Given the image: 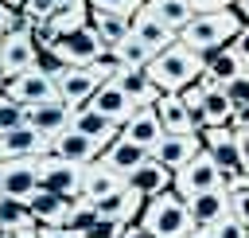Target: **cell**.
<instances>
[{
  "instance_id": "obj_13",
  "label": "cell",
  "mask_w": 249,
  "mask_h": 238,
  "mask_svg": "<svg viewBox=\"0 0 249 238\" xmlns=\"http://www.w3.org/2000/svg\"><path fill=\"white\" fill-rule=\"evenodd\" d=\"M47 148H51V137H43L39 129L23 125V129L0 137V164L4 160H43Z\"/></svg>"
},
{
  "instance_id": "obj_48",
  "label": "cell",
  "mask_w": 249,
  "mask_h": 238,
  "mask_svg": "<svg viewBox=\"0 0 249 238\" xmlns=\"http://www.w3.org/2000/svg\"><path fill=\"white\" fill-rule=\"evenodd\" d=\"M121 238H152V234H148L140 222H132V226H124V234H121Z\"/></svg>"
},
{
  "instance_id": "obj_2",
  "label": "cell",
  "mask_w": 249,
  "mask_h": 238,
  "mask_svg": "<svg viewBox=\"0 0 249 238\" xmlns=\"http://www.w3.org/2000/svg\"><path fill=\"white\" fill-rule=\"evenodd\" d=\"M202 70H206V55L191 51L187 43H171L167 51H160V55L148 62V74H152V82H156L163 94H179L183 86L198 82Z\"/></svg>"
},
{
  "instance_id": "obj_5",
  "label": "cell",
  "mask_w": 249,
  "mask_h": 238,
  "mask_svg": "<svg viewBox=\"0 0 249 238\" xmlns=\"http://www.w3.org/2000/svg\"><path fill=\"white\" fill-rule=\"evenodd\" d=\"M82 179H86V164H70V160H54V156L39 160V187L43 191L82 199Z\"/></svg>"
},
{
  "instance_id": "obj_8",
  "label": "cell",
  "mask_w": 249,
  "mask_h": 238,
  "mask_svg": "<svg viewBox=\"0 0 249 238\" xmlns=\"http://www.w3.org/2000/svg\"><path fill=\"white\" fill-rule=\"evenodd\" d=\"M39 43H35V35H31V27L23 23L19 31H12V35H4V43H0V62H4V74L8 78H16V74H23V70H31L35 62H39Z\"/></svg>"
},
{
  "instance_id": "obj_26",
  "label": "cell",
  "mask_w": 249,
  "mask_h": 238,
  "mask_svg": "<svg viewBox=\"0 0 249 238\" xmlns=\"http://www.w3.org/2000/svg\"><path fill=\"white\" fill-rule=\"evenodd\" d=\"M128 179L124 176H117L109 164H101V160H93V164H86V179H82V199H89V203H97V199H105V195H113V191H121Z\"/></svg>"
},
{
  "instance_id": "obj_36",
  "label": "cell",
  "mask_w": 249,
  "mask_h": 238,
  "mask_svg": "<svg viewBox=\"0 0 249 238\" xmlns=\"http://www.w3.org/2000/svg\"><path fill=\"white\" fill-rule=\"evenodd\" d=\"M54 12H58V4H54V0H27V4L19 8V16H23V23H27V27H35V23H47Z\"/></svg>"
},
{
  "instance_id": "obj_1",
  "label": "cell",
  "mask_w": 249,
  "mask_h": 238,
  "mask_svg": "<svg viewBox=\"0 0 249 238\" xmlns=\"http://www.w3.org/2000/svg\"><path fill=\"white\" fill-rule=\"evenodd\" d=\"M241 27H245V16H241L237 8L202 12V16H195V20L179 31V43H187V47L198 51V55H210V51H218V47H230Z\"/></svg>"
},
{
  "instance_id": "obj_16",
  "label": "cell",
  "mask_w": 249,
  "mask_h": 238,
  "mask_svg": "<svg viewBox=\"0 0 249 238\" xmlns=\"http://www.w3.org/2000/svg\"><path fill=\"white\" fill-rule=\"evenodd\" d=\"M132 35H136V39H140V43H144L152 55L167 51L171 43H179V31H171V27H167V23H163V20H160V16H156L148 4H144V8L132 16Z\"/></svg>"
},
{
  "instance_id": "obj_51",
  "label": "cell",
  "mask_w": 249,
  "mask_h": 238,
  "mask_svg": "<svg viewBox=\"0 0 249 238\" xmlns=\"http://www.w3.org/2000/svg\"><path fill=\"white\" fill-rule=\"evenodd\" d=\"M4 86H8V74H4V62H0V94H4Z\"/></svg>"
},
{
  "instance_id": "obj_7",
  "label": "cell",
  "mask_w": 249,
  "mask_h": 238,
  "mask_svg": "<svg viewBox=\"0 0 249 238\" xmlns=\"http://www.w3.org/2000/svg\"><path fill=\"white\" fill-rule=\"evenodd\" d=\"M54 55H58L66 66H93V62L105 55V43H101L97 31L86 23V27L70 31V35H62V39L54 43Z\"/></svg>"
},
{
  "instance_id": "obj_4",
  "label": "cell",
  "mask_w": 249,
  "mask_h": 238,
  "mask_svg": "<svg viewBox=\"0 0 249 238\" xmlns=\"http://www.w3.org/2000/svg\"><path fill=\"white\" fill-rule=\"evenodd\" d=\"M210 187H222V168H218V164H214V156L202 148L187 168H179V172H175L171 191H179L183 199H195V195H202V191H210Z\"/></svg>"
},
{
  "instance_id": "obj_34",
  "label": "cell",
  "mask_w": 249,
  "mask_h": 238,
  "mask_svg": "<svg viewBox=\"0 0 249 238\" xmlns=\"http://www.w3.org/2000/svg\"><path fill=\"white\" fill-rule=\"evenodd\" d=\"M27 125V105H19V101H12L8 94H0V137L4 133H16V129H23Z\"/></svg>"
},
{
  "instance_id": "obj_14",
  "label": "cell",
  "mask_w": 249,
  "mask_h": 238,
  "mask_svg": "<svg viewBox=\"0 0 249 238\" xmlns=\"http://www.w3.org/2000/svg\"><path fill=\"white\" fill-rule=\"evenodd\" d=\"M97 86H101V78L93 66H66V74L58 78V98L70 109H86L89 98L97 94Z\"/></svg>"
},
{
  "instance_id": "obj_21",
  "label": "cell",
  "mask_w": 249,
  "mask_h": 238,
  "mask_svg": "<svg viewBox=\"0 0 249 238\" xmlns=\"http://www.w3.org/2000/svg\"><path fill=\"white\" fill-rule=\"evenodd\" d=\"M249 70V62L233 51V43L230 47H218V51H210L206 55V70H202V82H214V86H230L233 78H241Z\"/></svg>"
},
{
  "instance_id": "obj_29",
  "label": "cell",
  "mask_w": 249,
  "mask_h": 238,
  "mask_svg": "<svg viewBox=\"0 0 249 238\" xmlns=\"http://www.w3.org/2000/svg\"><path fill=\"white\" fill-rule=\"evenodd\" d=\"M74 129H78V133H86V137H89L101 152H105V148L121 137V125H117V121H109V117H101V113H93L89 105L74 113Z\"/></svg>"
},
{
  "instance_id": "obj_47",
  "label": "cell",
  "mask_w": 249,
  "mask_h": 238,
  "mask_svg": "<svg viewBox=\"0 0 249 238\" xmlns=\"http://www.w3.org/2000/svg\"><path fill=\"white\" fill-rule=\"evenodd\" d=\"M233 129H249V105H241V109H233V121H230Z\"/></svg>"
},
{
  "instance_id": "obj_43",
  "label": "cell",
  "mask_w": 249,
  "mask_h": 238,
  "mask_svg": "<svg viewBox=\"0 0 249 238\" xmlns=\"http://www.w3.org/2000/svg\"><path fill=\"white\" fill-rule=\"evenodd\" d=\"M39 238H86L74 226H39Z\"/></svg>"
},
{
  "instance_id": "obj_22",
  "label": "cell",
  "mask_w": 249,
  "mask_h": 238,
  "mask_svg": "<svg viewBox=\"0 0 249 238\" xmlns=\"http://www.w3.org/2000/svg\"><path fill=\"white\" fill-rule=\"evenodd\" d=\"M187 207H191V215H195V226H202V230L218 226V222L233 211V207H230V191H226V187H210V191H202V195L187 199Z\"/></svg>"
},
{
  "instance_id": "obj_31",
  "label": "cell",
  "mask_w": 249,
  "mask_h": 238,
  "mask_svg": "<svg viewBox=\"0 0 249 238\" xmlns=\"http://www.w3.org/2000/svg\"><path fill=\"white\" fill-rule=\"evenodd\" d=\"M54 31H58V39L62 35H70V31H78V27H86L89 23V4L86 0H74V4H62L51 20H47Z\"/></svg>"
},
{
  "instance_id": "obj_18",
  "label": "cell",
  "mask_w": 249,
  "mask_h": 238,
  "mask_svg": "<svg viewBox=\"0 0 249 238\" xmlns=\"http://www.w3.org/2000/svg\"><path fill=\"white\" fill-rule=\"evenodd\" d=\"M163 121H160V113H156V105H144V109H136L124 125H121V137L124 140H132V144H140V148H156L160 140H163Z\"/></svg>"
},
{
  "instance_id": "obj_20",
  "label": "cell",
  "mask_w": 249,
  "mask_h": 238,
  "mask_svg": "<svg viewBox=\"0 0 249 238\" xmlns=\"http://www.w3.org/2000/svg\"><path fill=\"white\" fill-rule=\"evenodd\" d=\"M74 113H78V109H70L62 98H54V101L31 105V109H27V125H31V129H39L43 137H58L62 129H70V125H74Z\"/></svg>"
},
{
  "instance_id": "obj_9",
  "label": "cell",
  "mask_w": 249,
  "mask_h": 238,
  "mask_svg": "<svg viewBox=\"0 0 249 238\" xmlns=\"http://www.w3.org/2000/svg\"><path fill=\"white\" fill-rule=\"evenodd\" d=\"M202 148L214 156V164L222 168V179L230 176V172H241L245 164H241V152H237V133H233V125H206L202 129Z\"/></svg>"
},
{
  "instance_id": "obj_41",
  "label": "cell",
  "mask_w": 249,
  "mask_h": 238,
  "mask_svg": "<svg viewBox=\"0 0 249 238\" xmlns=\"http://www.w3.org/2000/svg\"><path fill=\"white\" fill-rule=\"evenodd\" d=\"M35 66H39V70H43V74H51V78H54V82H58V78H62V74H66V62H62V59H58V55H54V51H43V55H39V62H35Z\"/></svg>"
},
{
  "instance_id": "obj_52",
  "label": "cell",
  "mask_w": 249,
  "mask_h": 238,
  "mask_svg": "<svg viewBox=\"0 0 249 238\" xmlns=\"http://www.w3.org/2000/svg\"><path fill=\"white\" fill-rule=\"evenodd\" d=\"M4 4H8V8H23L27 0H4Z\"/></svg>"
},
{
  "instance_id": "obj_56",
  "label": "cell",
  "mask_w": 249,
  "mask_h": 238,
  "mask_svg": "<svg viewBox=\"0 0 249 238\" xmlns=\"http://www.w3.org/2000/svg\"><path fill=\"white\" fill-rule=\"evenodd\" d=\"M233 4H237V0H233Z\"/></svg>"
},
{
  "instance_id": "obj_45",
  "label": "cell",
  "mask_w": 249,
  "mask_h": 238,
  "mask_svg": "<svg viewBox=\"0 0 249 238\" xmlns=\"http://www.w3.org/2000/svg\"><path fill=\"white\" fill-rule=\"evenodd\" d=\"M233 51H237V55L249 62V20H245V27L237 31V39H233Z\"/></svg>"
},
{
  "instance_id": "obj_19",
  "label": "cell",
  "mask_w": 249,
  "mask_h": 238,
  "mask_svg": "<svg viewBox=\"0 0 249 238\" xmlns=\"http://www.w3.org/2000/svg\"><path fill=\"white\" fill-rule=\"evenodd\" d=\"M89 109L101 113V117H109V121H117V125H124V121L136 113V101H132L117 82H101L97 94L89 98Z\"/></svg>"
},
{
  "instance_id": "obj_27",
  "label": "cell",
  "mask_w": 249,
  "mask_h": 238,
  "mask_svg": "<svg viewBox=\"0 0 249 238\" xmlns=\"http://www.w3.org/2000/svg\"><path fill=\"white\" fill-rule=\"evenodd\" d=\"M89 27L97 31V39L105 43V51H117L128 35H132V16H117V12H93L89 8Z\"/></svg>"
},
{
  "instance_id": "obj_3",
  "label": "cell",
  "mask_w": 249,
  "mask_h": 238,
  "mask_svg": "<svg viewBox=\"0 0 249 238\" xmlns=\"http://www.w3.org/2000/svg\"><path fill=\"white\" fill-rule=\"evenodd\" d=\"M140 226L152 238H187L191 230H198L195 215H191V207L179 191H163V195L148 199L144 211H140Z\"/></svg>"
},
{
  "instance_id": "obj_50",
  "label": "cell",
  "mask_w": 249,
  "mask_h": 238,
  "mask_svg": "<svg viewBox=\"0 0 249 238\" xmlns=\"http://www.w3.org/2000/svg\"><path fill=\"white\" fill-rule=\"evenodd\" d=\"M233 8H237V12H241V16H245V20H249V0H237V4H233Z\"/></svg>"
},
{
  "instance_id": "obj_54",
  "label": "cell",
  "mask_w": 249,
  "mask_h": 238,
  "mask_svg": "<svg viewBox=\"0 0 249 238\" xmlns=\"http://www.w3.org/2000/svg\"><path fill=\"white\" fill-rule=\"evenodd\" d=\"M0 238H12V234H8V230H0Z\"/></svg>"
},
{
  "instance_id": "obj_24",
  "label": "cell",
  "mask_w": 249,
  "mask_h": 238,
  "mask_svg": "<svg viewBox=\"0 0 249 238\" xmlns=\"http://www.w3.org/2000/svg\"><path fill=\"white\" fill-rule=\"evenodd\" d=\"M128 183L136 187V191H144V199H156V195H163V191H171V183H175V172L167 168V164H160L156 156H148L132 176H128Z\"/></svg>"
},
{
  "instance_id": "obj_35",
  "label": "cell",
  "mask_w": 249,
  "mask_h": 238,
  "mask_svg": "<svg viewBox=\"0 0 249 238\" xmlns=\"http://www.w3.org/2000/svg\"><path fill=\"white\" fill-rule=\"evenodd\" d=\"M117 55H121V62H124V66H148V62L156 59V55H152V51H148L136 35H128V39L117 47Z\"/></svg>"
},
{
  "instance_id": "obj_30",
  "label": "cell",
  "mask_w": 249,
  "mask_h": 238,
  "mask_svg": "<svg viewBox=\"0 0 249 238\" xmlns=\"http://www.w3.org/2000/svg\"><path fill=\"white\" fill-rule=\"evenodd\" d=\"M233 121V101L226 94V86L206 82V101H202V129L206 125H230Z\"/></svg>"
},
{
  "instance_id": "obj_28",
  "label": "cell",
  "mask_w": 249,
  "mask_h": 238,
  "mask_svg": "<svg viewBox=\"0 0 249 238\" xmlns=\"http://www.w3.org/2000/svg\"><path fill=\"white\" fill-rule=\"evenodd\" d=\"M156 113H160V121H163V129H167V133H202V129H198V121H195V113L183 105V98H179V94H160Z\"/></svg>"
},
{
  "instance_id": "obj_38",
  "label": "cell",
  "mask_w": 249,
  "mask_h": 238,
  "mask_svg": "<svg viewBox=\"0 0 249 238\" xmlns=\"http://www.w3.org/2000/svg\"><path fill=\"white\" fill-rule=\"evenodd\" d=\"M210 230H214V238H249V226H245V222H241L233 211H230V215H226L218 226H210Z\"/></svg>"
},
{
  "instance_id": "obj_6",
  "label": "cell",
  "mask_w": 249,
  "mask_h": 238,
  "mask_svg": "<svg viewBox=\"0 0 249 238\" xmlns=\"http://www.w3.org/2000/svg\"><path fill=\"white\" fill-rule=\"evenodd\" d=\"M4 94H8L12 101H19V105H27V109H31V105L54 101V98H58V82H54L51 74H43L39 66H31V70H23V74L8 78Z\"/></svg>"
},
{
  "instance_id": "obj_12",
  "label": "cell",
  "mask_w": 249,
  "mask_h": 238,
  "mask_svg": "<svg viewBox=\"0 0 249 238\" xmlns=\"http://www.w3.org/2000/svg\"><path fill=\"white\" fill-rule=\"evenodd\" d=\"M198 152H202V133H163V140L152 148V156L160 164H167L171 172L187 168Z\"/></svg>"
},
{
  "instance_id": "obj_37",
  "label": "cell",
  "mask_w": 249,
  "mask_h": 238,
  "mask_svg": "<svg viewBox=\"0 0 249 238\" xmlns=\"http://www.w3.org/2000/svg\"><path fill=\"white\" fill-rule=\"evenodd\" d=\"M93 12H117V16H136L144 0H86Z\"/></svg>"
},
{
  "instance_id": "obj_57",
  "label": "cell",
  "mask_w": 249,
  "mask_h": 238,
  "mask_svg": "<svg viewBox=\"0 0 249 238\" xmlns=\"http://www.w3.org/2000/svg\"><path fill=\"white\" fill-rule=\"evenodd\" d=\"M144 4H148V0H144Z\"/></svg>"
},
{
  "instance_id": "obj_17",
  "label": "cell",
  "mask_w": 249,
  "mask_h": 238,
  "mask_svg": "<svg viewBox=\"0 0 249 238\" xmlns=\"http://www.w3.org/2000/svg\"><path fill=\"white\" fill-rule=\"evenodd\" d=\"M47 156H54V160H70V164H93V160L101 156V148H97L86 133H78V129L70 125V129H62L58 137H51Z\"/></svg>"
},
{
  "instance_id": "obj_33",
  "label": "cell",
  "mask_w": 249,
  "mask_h": 238,
  "mask_svg": "<svg viewBox=\"0 0 249 238\" xmlns=\"http://www.w3.org/2000/svg\"><path fill=\"white\" fill-rule=\"evenodd\" d=\"M27 222H35L27 203L12 199V195H0V230H16V226H27Z\"/></svg>"
},
{
  "instance_id": "obj_10",
  "label": "cell",
  "mask_w": 249,
  "mask_h": 238,
  "mask_svg": "<svg viewBox=\"0 0 249 238\" xmlns=\"http://www.w3.org/2000/svg\"><path fill=\"white\" fill-rule=\"evenodd\" d=\"M27 211L39 226H74V215H78V199H66V195H54V191H35L27 199Z\"/></svg>"
},
{
  "instance_id": "obj_49",
  "label": "cell",
  "mask_w": 249,
  "mask_h": 238,
  "mask_svg": "<svg viewBox=\"0 0 249 238\" xmlns=\"http://www.w3.org/2000/svg\"><path fill=\"white\" fill-rule=\"evenodd\" d=\"M187 238H214V230H202V226H198V230H191Z\"/></svg>"
},
{
  "instance_id": "obj_44",
  "label": "cell",
  "mask_w": 249,
  "mask_h": 238,
  "mask_svg": "<svg viewBox=\"0 0 249 238\" xmlns=\"http://www.w3.org/2000/svg\"><path fill=\"white\" fill-rule=\"evenodd\" d=\"M191 8H195V16H202V12H222V8H233V0H191Z\"/></svg>"
},
{
  "instance_id": "obj_42",
  "label": "cell",
  "mask_w": 249,
  "mask_h": 238,
  "mask_svg": "<svg viewBox=\"0 0 249 238\" xmlns=\"http://www.w3.org/2000/svg\"><path fill=\"white\" fill-rule=\"evenodd\" d=\"M230 207H233V215L249 226V187H241V191H230Z\"/></svg>"
},
{
  "instance_id": "obj_39",
  "label": "cell",
  "mask_w": 249,
  "mask_h": 238,
  "mask_svg": "<svg viewBox=\"0 0 249 238\" xmlns=\"http://www.w3.org/2000/svg\"><path fill=\"white\" fill-rule=\"evenodd\" d=\"M82 234H86V238H121V234H124V222H117V218H97V222L86 226Z\"/></svg>"
},
{
  "instance_id": "obj_25",
  "label": "cell",
  "mask_w": 249,
  "mask_h": 238,
  "mask_svg": "<svg viewBox=\"0 0 249 238\" xmlns=\"http://www.w3.org/2000/svg\"><path fill=\"white\" fill-rule=\"evenodd\" d=\"M148 156H152L148 148H140V144H132V140L117 137V140H113V144H109V148H105L97 160H101V164H109L117 176H124V179H128V176H132V172H136V168H140Z\"/></svg>"
},
{
  "instance_id": "obj_40",
  "label": "cell",
  "mask_w": 249,
  "mask_h": 238,
  "mask_svg": "<svg viewBox=\"0 0 249 238\" xmlns=\"http://www.w3.org/2000/svg\"><path fill=\"white\" fill-rule=\"evenodd\" d=\"M226 94H230V101H233V109H241V105H249V70H245L241 78H233V82L226 86Z\"/></svg>"
},
{
  "instance_id": "obj_11",
  "label": "cell",
  "mask_w": 249,
  "mask_h": 238,
  "mask_svg": "<svg viewBox=\"0 0 249 238\" xmlns=\"http://www.w3.org/2000/svg\"><path fill=\"white\" fill-rule=\"evenodd\" d=\"M39 191V160H4L0 164V195L31 199Z\"/></svg>"
},
{
  "instance_id": "obj_53",
  "label": "cell",
  "mask_w": 249,
  "mask_h": 238,
  "mask_svg": "<svg viewBox=\"0 0 249 238\" xmlns=\"http://www.w3.org/2000/svg\"><path fill=\"white\" fill-rule=\"evenodd\" d=\"M54 4H58V8H62V4H74V0H54Z\"/></svg>"
},
{
  "instance_id": "obj_15",
  "label": "cell",
  "mask_w": 249,
  "mask_h": 238,
  "mask_svg": "<svg viewBox=\"0 0 249 238\" xmlns=\"http://www.w3.org/2000/svg\"><path fill=\"white\" fill-rule=\"evenodd\" d=\"M144 191H136L132 183H124L121 191H113V195H105V199H97L93 207H97V215L101 218H117V222H124V226H132V222H140V211H144Z\"/></svg>"
},
{
  "instance_id": "obj_23",
  "label": "cell",
  "mask_w": 249,
  "mask_h": 238,
  "mask_svg": "<svg viewBox=\"0 0 249 238\" xmlns=\"http://www.w3.org/2000/svg\"><path fill=\"white\" fill-rule=\"evenodd\" d=\"M132 101H136V109H144V105H156L160 101V86L152 82V74H148V66H121V74L113 78Z\"/></svg>"
},
{
  "instance_id": "obj_46",
  "label": "cell",
  "mask_w": 249,
  "mask_h": 238,
  "mask_svg": "<svg viewBox=\"0 0 249 238\" xmlns=\"http://www.w3.org/2000/svg\"><path fill=\"white\" fill-rule=\"evenodd\" d=\"M237 133V152H241V164H245V172H249V129H233Z\"/></svg>"
},
{
  "instance_id": "obj_32",
  "label": "cell",
  "mask_w": 249,
  "mask_h": 238,
  "mask_svg": "<svg viewBox=\"0 0 249 238\" xmlns=\"http://www.w3.org/2000/svg\"><path fill=\"white\" fill-rule=\"evenodd\" d=\"M148 8L171 27V31H183L191 20H195V8H191V0H148Z\"/></svg>"
},
{
  "instance_id": "obj_55",
  "label": "cell",
  "mask_w": 249,
  "mask_h": 238,
  "mask_svg": "<svg viewBox=\"0 0 249 238\" xmlns=\"http://www.w3.org/2000/svg\"><path fill=\"white\" fill-rule=\"evenodd\" d=\"M0 43H4V31H0Z\"/></svg>"
}]
</instances>
